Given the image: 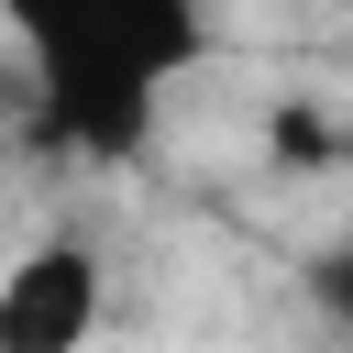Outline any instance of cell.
I'll return each instance as SVG.
<instances>
[{"label": "cell", "mask_w": 353, "mask_h": 353, "mask_svg": "<svg viewBox=\"0 0 353 353\" xmlns=\"http://www.w3.org/2000/svg\"><path fill=\"white\" fill-rule=\"evenodd\" d=\"M88 331H99V254L77 232H55L0 276V353H66Z\"/></svg>", "instance_id": "cell-2"}, {"label": "cell", "mask_w": 353, "mask_h": 353, "mask_svg": "<svg viewBox=\"0 0 353 353\" xmlns=\"http://www.w3.org/2000/svg\"><path fill=\"white\" fill-rule=\"evenodd\" d=\"M22 44V99L33 132L77 165H121L154 143L165 88L210 55L199 0H0Z\"/></svg>", "instance_id": "cell-1"}]
</instances>
